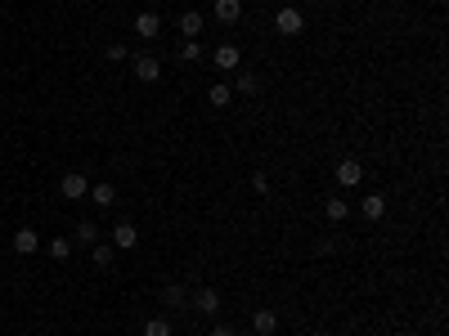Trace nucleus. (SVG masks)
<instances>
[{
	"label": "nucleus",
	"mask_w": 449,
	"mask_h": 336,
	"mask_svg": "<svg viewBox=\"0 0 449 336\" xmlns=\"http://www.w3.org/2000/svg\"><path fill=\"white\" fill-rule=\"evenodd\" d=\"M211 68H220V72H238V68H243V50L234 45V41H224V45H216V54H211Z\"/></svg>",
	"instance_id": "f257e3e1"
},
{
	"label": "nucleus",
	"mask_w": 449,
	"mask_h": 336,
	"mask_svg": "<svg viewBox=\"0 0 449 336\" xmlns=\"http://www.w3.org/2000/svg\"><path fill=\"white\" fill-rule=\"evenodd\" d=\"M59 193H63L68 202H77V198H85V193H90V184H85L81 170H68V175L59 180Z\"/></svg>",
	"instance_id": "f03ea898"
},
{
	"label": "nucleus",
	"mask_w": 449,
	"mask_h": 336,
	"mask_svg": "<svg viewBox=\"0 0 449 336\" xmlns=\"http://www.w3.org/2000/svg\"><path fill=\"white\" fill-rule=\"evenodd\" d=\"M157 77H162V63L153 59V54H135V81H144V85H153Z\"/></svg>",
	"instance_id": "7ed1b4c3"
},
{
	"label": "nucleus",
	"mask_w": 449,
	"mask_h": 336,
	"mask_svg": "<svg viewBox=\"0 0 449 336\" xmlns=\"http://www.w3.org/2000/svg\"><path fill=\"white\" fill-rule=\"evenodd\" d=\"M364 180V166H359L355 157H346V161H337V184L341 189H355V184Z\"/></svg>",
	"instance_id": "20e7f679"
},
{
	"label": "nucleus",
	"mask_w": 449,
	"mask_h": 336,
	"mask_svg": "<svg viewBox=\"0 0 449 336\" xmlns=\"http://www.w3.org/2000/svg\"><path fill=\"white\" fill-rule=\"evenodd\" d=\"M135 242H140V229H135L131 220H122L113 229V247H117V251H135Z\"/></svg>",
	"instance_id": "39448f33"
},
{
	"label": "nucleus",
	"mask_w": 449,
	"mask_h": 336,
	"mask_svg": "<svg viewBox=\"0 0 449 336\" xmlns=\"http://www.w3.org/2000/svg\"><path fill=\"white\" fill-rule=\"evenodd\" d=\"M274 27H279V36H297V31L306 27L301 9H279V18H274Z\"/></svg>",
	"instance_id": "423d86ee"
},
{
	"label": "nucleus",
	"mask_w": 449,
	"mask_h": 336,
	"mask_svg": "<svg viewBox=\"0 0 449 336\" xmlns=\"http://www.w3.org/2000/svg\"><path fill=\"white\" fill-rule=\"evenodd\" d=\"M234 94H243V99H252V94H261V77L248 68H238L234 72Z\"/></svg>",
	"instance_id": "0eeeda50"
},
{
	"label": "nucleus",
	"mask_w": 449,
	"mask_h": 336,
	"mask_svg": "<svg viewBox=\"0 0 449 336\" xmlns=\"http://www.w3.org/2000/svg\"><path fill=\"white\" fill-rule=\"evenodd\" d=\"M252 332L256 336H274V332H279V314H274V309H256L252 314Z\"/></svg>",
	"instance_id": "6e6552de"
},
{
	"label": "nucleus",
	"mask_w": 449,
	"mask_h": 336,
	"mask_svg": "<svg viewBox=\"0 0 449 336\" xmlns=\"http://www.w3.org/2000/svg\"><path fill=\"white\" fill-rule=\"evenodd\" d=\"M202 27H207V18H202L198 9L180 14V36H185V41H198V36H202Z\"/></svg>",
	"instance_id": "1a4fd4ad"
},
{
	"label": "nucleus",
	"mask_w": 449,
	"mask_h": 336,
	"mask_svg": "<svg viewBox=\"0 0 449 336\" xmlns=\"http://www.w3.org/2000/svg\"><path fill=\"white\" fill-rule=\"evenodd\" d=\"M135 31H140L144 41H153L157 31H162V18H157L153 9H144V14H135Z\"/></svg>",
	"instance_id": "9d476101"
},
{
	"label": "nucleus",
	"mask_w": 449,
	"mask_h": 336,
	"mask_svg": "<svg viewBox=\"0 0 449 336\" xmlns=\"http://www.w3.org/2000/svg\"><path fill=\"white\" fill-rule=\"evenodd\" d=\"M9 247H14L18 256H31V251L41 247V238H36V229H18L14 238H9Z\"/></svg>",
	"instance_id": "9b49d317"
},
{
	"label": "nucleus",
	"mask_w": 449,
	"mask_h": 336,
	"mask_svg": "<svg viewBox=\"0 0 449 336\" xmlns=\"http://www.w3.org/2000/svg\"><path fill=\"white\" fill-rule=\"evenodd\" d=\"M194 309H202V314H216V309H220V291H216V287H202V291H194Z\"/></svg>",
	"instance_id": "f8f14e48"
},
{
	"label": "nucleus",
	"mask_w": 449,
	"mask_h": 336,
	"mask_svg": "<svg viewBox=\"0 0 449 336\" xmlns=\"http://www.w3.org/2000/svg\"><path fill=\"white\" fill-rule=\"evenodd\" d=\"M216 18H220V23H238V18H243V0H216Z\"/></svg>",
	"instance_id": "ddd939ff"
},
{
	"label": "nucleus",
	"mask_w": 449,
	"mask_h": 336,
	"mask_svg": "<svg viewBox=\"0 0 449 336\" xmlns=\"http://www.w3.org/2000/svg\"><path fill=\"white\" fill-rule=\"evenodd\" d=\"M359 211H364L369 220H382V215H387V198H382V193H369V198L359 202Z\"/></svg>",
	"instance_id": "4468645a"
},
{
	"label": "nucleus",
	"mask_w": 449,
	"mask_h": 336,
	"mask_svg": "<svg viewBox=\"0 0 449 336\" xmlns=\"http://www.w3.org/2000/svg\"><path fill=\"white\" fill-rule=\"evenodd\" d=\"M162 305H166V309H185V305H189V291L180 287V283H171V287L162 291Z\"/></svg>",
	"instance_id": "2eb2a0df"
},
{
	"label": "nucleus",
	"mask_w": 449,
	"mask_h": 336,
	"mask_svg": "<svg viewBox=\"0 0 449 336\" xmlns=\"http://www.w3.org/2000/svg\"><path fill=\"white\" fill-rule=\"evenodd\" d=\"M113 251H117L113 242H94V247H90V260H94L99 269H113Z\"/></svg>",
	"instance_id": "dca6fc26"
},
{
	"label": "nucleus",
	"mask_w": 449,
	"mask_h": 336,
	"mask_svg": "<svg viewBox=\"0 0 449 336\" xmlns=\"http://www.w3.org/2000/svg\"><path fill=\"white\" fill-rule=\"evenodd\" d=\"M207 103H211V108H229V103H234V90H229V85H211V90H207Z\"/></svg>",
	"instance_id": "f3484780"
},
{
	"label": "nucleus",
	"mask_w": 449,
	"mask_h": 336,
	"mask_svg": "<svg viewBox=\"0 0 449 336\" xmlns=\"http://www.w3.org/2000/svg\"><path fill=\"white\" fill-rule=\"evenodd\" d=\"M90 198H94V207H113V202H117V189H113V184H94Z\"/></svg>",
	"instance_id": "a211bd4d"
},
{
	"label": "nucleus",
	"mask_w": 449,
	"mask_h": 336,
	"mask_svg": "<svg viewBox=\"0 0 449 336\" xmlns=\"http://www.w3.org/2000/svg\"><path fill=\"white\" fill-rule=\"evenodd\" d=\"M324 215H328V220H346V215H350L346 198H328V202H324Z\"/></svg>",
	"instance_id": "6ab92c4d"
},
{
	"label": "nucleus",
	"mask_w": 449,
	"mask_h": 336,
	"mask_svg": "<svg viewBox=\"0 0 449 336\" xmlns=\"http://www.w3.org/2000/svg\"><path fill=\"white\" fill-rule=\"evenodd\" d=\"M77 242H90V247H94V242H99V224H94V220H81V224H77Z\"/></svg>",
	"instance_id": "aec40b11"
},
{
	"label": "nucleus",
	"mask_w": 449,
	"mask_h": 336,
	"mask_svg": "<svg viewBox=\"0 0 449 336\" xmlns=\"http://www.w3.org/2000/svg\"><path fill=\"white\" fill-rule=\"evenodd\" d=\"M144 336H171V323L166 319H148L144 323Z\"/></svg>",
	"instance_id": "412c9836"
},
{
	"label": "nucleus",
	"mask_w": 449,
	"mask_h": 336,
	"mask_svg": "<svg viewBox=\"0 0 449 336\" xmlns=\"http://www.w3.org/2000/svg\"><path fill=\"white\" fill-rule=\"evenodd\" d=\"M104 59H108V63H122V59H131V50H126L122 41H113V45L104 50Z\"/></svg>",
	"instance_id": "4be33fe9"
},
{
	"label": "nucleus",
	"mask_w": 449,
	"mask_h": 336,
	"mask_svg": "<svg viewBox=\"0 0 449 336\" xmlns=\"http://www.w3.org/2000/svg\"><path fill=\"white\" fill-rule=\"evenodd\" d=\"M50 256H55V260H68V256H72V242H68V238H55V242H50Z\"/></svg>",
	"instance_id": "5701e85b"
},
{
	"label": "nucleus",
	"mask_w": 449,
	"mask_h": 336,
	"mask_svg": "<svg viewBox=\"0 0 449 336\" xmlns=\"http://www.w3.org/2000/svg\"><path fill=\"white\" fill-rule=\"evenodd\" d=\"M180 59H185V63H198V59H202V45H198V41H185V50H180Z\"/></svg>",
	"instance_id": "b1692460"
},
{
	"label": "nucleus",
	"mask_w": 449,
	"mask_h": 336,
	"mask_svg": "<svg viewBox=\"0 0 449 336\" xmlns=\"http://www.w3.org/2000/svg\"><path fill=\"white\" fill-rule=\"evenodd\" d=\"M252 189L265 193V189H270V175H265V170H256V175H252Z\"/></svg>",
	"instance_id": "393cba45"
},
{
	"label": "nucleus",
	"mask_w": 449,
	"mask_h": 336,
	"mask_svg": "<svg viewBox=\"0 0 449 336\" xmlns=\"http://www.w3.org/2000/svg\"><path fill=\"white\" fill-rule=\"evenodd\" d=\"M211 336H238V328H234V323H216V328H211Z\"/></svg>",
	"instance_id": "a878e982"
},
{
	"label": "nucleus",
	"mask_w": 449,
	"mask_h": 336,
	"mask_svg": "<svg viewBox=\"0 0 449 336\" xmlns=\"http://www.w3.org/2000/svg\"><path fill=\"white\" fill-rule=\"evenodd\" d=\"M315 5H328V0H315Z\"/></svg>",
	"instance_id": "bb28decb"
}]
</instances>
